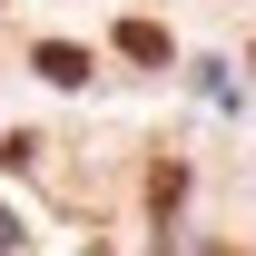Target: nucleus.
I'll use <instances>...</instances> for the list:
<instances>
[{"mask_svg":"<svg viewBox=\"0 0 256 256\" xmlns=\"http://www.w3.org/2000/svg\"><path fill=\"white\" fill-rule=\"evenodd\" d=\"M118 60H138V69H168V30H158V20H118Z\"/></svg>","mask_w":256,"mask_h":256,"instance_id":"f257e3e1","label":"nucleus"},{"mask_svg":"<svg viewBox=\"0 0 256 256\" xmlns=\"http://www.w3.org/2000/svg\"><path fill=\"white\" fill-rule=\"evenodd\" d=\"M148 197H158V217H168V207L188 197V168H178V158H158V178H148Z\"/></svg>","mask_w":256,"mask_h":256,"instance_id":"7ed1b4c3","label":"nucleus"},{"mask_svg":"<svg viewBox=\"0 0 256 256\" xmlns=\"http://www.w3.org/2000/svg\"><path fill=\"white\" fill-rule=\"evenodd\" d=\"M40 79H60V89H79V79H89V50H69V40H50V50H40Z\"/></svg>","mask_w":256,"mask_h":256,"instance_id":"f03ea898","label":"nucleus"}]
</instances>
